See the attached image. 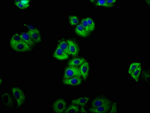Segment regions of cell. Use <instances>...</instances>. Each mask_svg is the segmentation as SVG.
Masks as SVG:
<instances>
[{"instance_id":"6da1fadb","label":"cell","mask_w":150,"mask_h":113,"mask_svg":"<svg viewBox=\"0 0 150 113\" xmlns=\"http://www.w3.org/2000/svg\"><path fill=\"white\" fill-rule=\"evenodd\" d=\"M11 92L14 98L17 103V107H19L24 105L25 101V96L22 90L17 87L11 89Z\"/></svg>"},{"instance_id":"7a4b0ae2","label":"cell","mask_w":150,"mask_h":113,"mask_svg":"<svg viewBox=\"0 0 150 113\" xmlns=\"http://www.w3.org/2000/svg\"><path fill=\"white\" fill-rule=\"evenodd\" d=\"M81 76L80 68L77 66H69L65 69L63 79H67L74 77Z\"/></svg>"},{"instance_id":"3957f363","label":"cell","mask_w":150,"mask_h":113,"mask_svg":"<svg viewBox=\"0 0 150 113\" xmlns=\"http://www.w3.org/2000/svg\"><path fill=\"white\" fill-rule=\"evenodd\" d=\"M66 102L63 99H59L54 103L52 109L55 112L63 113L66 110Z\"/></svg>"},{"instance_id":"277c9868","label":"cell","mask_w":150,"mask_h":113,"mask_svg":"<svg viewBox=\"0 0 150 113\" xmlns=\"http://www.w3.org/2000/svg\"><path fill=\"white\" fill-rule=\"evenodd\" d=\"M2 104L7 108H12L13 107L14 101L11 95L9 93L6 92L1 96Z\"/></svg>"},{"instance_id":"5b68a950","label":"cell","mask_w":150,"mask_h":113,"mask_svg":"<svg viewBox=\"0 0 150 113\" xmlns=\"http://www.w3.org/2000/svg\"><path fill=\"white\" fill-rule=\"evenodd\" d=\"M12 48L14 50L19 52H27L31 50L29 45L24 41L19 42Z\"/></svg>"},{"instance_id":"8992f818","label":"cell","mask_w":150,"mask_h":113,"mask_svg":"<svg viewBox=\"0 0 150 113\" xmlns=\"http://www.w3.org/2000/svg\"><path fill=\"white\" fill-rule=\"evenodd\" d=\"M111 101L106 98H97L95 99L92 103V107L95 108L104 105L111 104Z\"/></svg>"},{"instance_id":"52a82bcc","label":"cell","mask_w":150,"mask_h":113,"mask_svg":"<svg viewBox=\"0 0 150 113\" xmlns=\"http://www.w3.org/2000/svg\"><path fill=\"white\" fill-rule=\"evenodd\" d=\"M67 42L69 45L70 55H72L73 56H77L80 50V49L77 44L74 41L70 40H68Z\"/></svg>"},{"instance_id":"ba28073f","label":"cell","mask_w":150,"mask_h":113,"mask_svg":"<svg viewBox=\"0 0 150 113\" xmlns=\"http://www.w3.org/2000/svg\"><path fill=\"white\" fill-rule=\"evenodd\" d=\"M54 57L58 60H66L68 58L69 55L65 53L61 49V47L58 45L54 53Z\"/></svg>"},{"instance_id":"9c48e42d","label":"cell","mask_w":150,"mask_h":113,"mask_svg":"<svg viewBox=\"0 0 150 113\" xmlns=\"http://www.w3.org/2000/svg\"><path fill=\"white\" fill-rule=\"evenodd\" d=\"M63 82L64 84L70 85H79L82 84V79L81 77H75L67 79H64Z\"/></svg>"},{"instance_id":"30bf717a","label":"cell","mask_w":150,"mask_h":113,"mask_svg":"<svg viewBox=\"0 0 150 113\" xmlns=\"http://www.w3.org/2000/svg\"><path fill=\"white\" fill-rule=\"evenodd\" d=\"M111 104H108L100 106V107L90 108L89 110V112L93 113H105L108 112L111 108Z\"/></svg>"},{"instance_id":"8fae6325","label":"cell","mask_w":150,"mask_h":113,"mask_svg":"<svg viewBox=\"0 0 150 113\" xmlns=\"http://www.w3.org/2000/svg\"><path fill=\"white\" fill-rule=\"evenodd\" d=\"M80 68L81 74L84 80H86L89 74V66L88 63L85 61L82 65Z\"/></svg>"},{"instance_id":"7c38bea8","label":"cell","mask_w":150,"mask_h":113,"mask_svg":"<svg viewBox=\"0 0 150 113\" xmlns=\"http://www.w3.org/2000/svg\"><path fill=\"white\" fill-rule=\"evenodd\" d=\"M20 37L22 40L29 45L31 47H34L35 43L32 40L31 37L28 33H23L20 35Z\"/></svg>"},{"instance_id":"4fadbf2b","label":"cell","mask_w":150,"mask_h":113,"mask_svg":"<svg viewBox=\"0 0 150 113\" xmlns=\"http://www.w3.org/2000/svg\"><path fill=\"white\" fill-rule=\"evenodd\" d=\"M89 100V98L88 97H82L73 100L72 103L79 105L81 106H84L87 105Z\"/></svg>"},{"instance_id":"5bb4252c","label":"cell","mask_w":150,"mask_h":113,"mask_svg":"<svg viewBox=\"0 0 150 113\" xmlns=\"http://www.w3.org/2000/svg\"><path fill=\"white\" fill-rule=\"evenodd\" d=\"M86 60L82 58H75L71 60H70L68 63V65L69 66H80L81 65L85 62Z\"/></svg>"},{"instance_id":"9a60e30c","label":"cell","mask_w":150,"mask_h":113,"mask_svg":"<svg viewBox=\"0 0 150 113\" xmlns=\"http://www.w3.org/2000/svg\"><path fill=\"white\" fill-rule=\"evenodd\" d=\"M75 32L78 35L82 37H86L88 36V33H87L86 31L83 28L81 24H79L75 28Z\"/></svg>"},{"instance_id":"2e32d148","label":"cell","mask_w":150,"mask_h":113,"mask_svg":"<svg viewBox=\"0 0 150 113\" xmlns=\"http://www.w3.org/2000/svg\"><path fill=\"white\" fill-rule=\"evenodd\" d=\"M29 35L35 43H39L41 41V37L40 33L29 31L28 32Z\"/></svg>"},{"instance_id":"e0dca14e","label":"cell","mask_w":150,"mask_h":113,"mask_svg":"<svg viewBox=\"0 0 150 113\" xmlns=\"http://www.w3.org/2000/svg\"><path fill=\"white\" fill-rule=\"evenodd\" d=\"M23 41L20 37V35L16 34L13 36L10 39V46L12 48L19 42Z\"/></svg>"},{"instance_id":"ac0fdd59","label":"cell","mask_w":150,"mask_h":113,"mask_svg":"<svg viewBox=\"0 0 150 113\" xmlns=\"http://www.w3.org/2000/svg\"><path fill=\"white\" fill-rule=\"evenodd\" d=\"M61 49L68 55H70V50H69V47L67 41L62 40L59 42L58 45Z\"/></svg>"},{"instance_id":"d6986e66","label":"cell","mask_w":150,"mask_h":113,"mask_svg":"<svg viewBox=\"0 0 150 113\" xmlns=\"http://www.w3.org/2000/svg\"><path fill=\"white\" fill-rule=\"evenodd\" d=\"M141 70H142V66H140L130 74L133 79L137 82L139 81V77L140 76Z\"/></svg>"},{"instance_id":"ffe728a7","label":"cell","mask_w":150,"mask_h":113,"mask_svg":"<svg viewBox=\"0 0 150 113\" xmlns=\"http://www.w3.org/2000/svg\"><path fill=\"white\" fill-rule=\"evenodd\" d=\"M79 112V107L74 105H70L68 106L65 112L66 113H77Z\"/></svg>"},{"instance_id":"44dd1931","label":"cell","mask_w":150,"mask_h":113,"mask_svg":"<svg viewBox=\"0 0 150 113\" xmlns=\"http://www.w3.org/2000/svg\"><path fill=\"white\" fill-rule=\"evenodd\" d=\"M140 66H141L140 63L134 62L130 64V67H129V69H128V73L130 74V73L133 72V71L137 69Z\"/></svg>"},{"instance_id":"7402d4cb","label":"cell","mask_w":150,"mask_h":113,"mask_svg":"<svg viewBox=\"0 0 150 113\" xmlns=\"http://www.w3.org/2000/svg\"><path fill=\"white\" fill-rule=\"evenodd\" d=\"M96 6H104L106 7H111L114 6V5L109 4L106 1H97L95 3Z\"/></svg>"},{"instance_id":"603a6c76","label":"cell","mask_w":150,"mask_h":113,"mask_svg":"<svg viewBox=\"0 0 150 113\" xmlns=\"http://www.w3.org/2000/svg\"><path fill=\"white\" fill-rule=\"evenodd\" d=\"M85 19L87 24L90 28L91 31L93 32L95 29V24L94 22L93 21V19L90 17L87 18Z\"/></svg>"},{"instance_id":"cb8c5ba5","label":"cell","mask_w":150,"mask_h":113,"mask_svg":"<svg viewBox=\"0 0 150 113\" xmlns=\"http://www.w3.org/2000/svg\"><path fill=\"white\" fill-rule=\"evenodd\" d=\"M69 19L70 24L72 25H76L79 23V20L76 16H70Z\"/></svg>"},{"instance_id":"d4e9b609","label":"cell","mask_w":150,"mask_h":113,"mask_svg":"<svg viewBox=\"0 0 150 113\" xmlns=\"http://www.w3.org/2000/svg\"><path fill=\"white\" fill-rule=\"evenodd\" d=\"M81 24L83 26L84 29L86 31L87 33H88V34H89L91 31L89 25L87 24L85 19H83L82 20Z\"/></svg>"},{"instance_id":"484cf974","label":"cell","mask_w":150,"mask_h":113,"mask_svg":"<svg viewBox=\"0 0 150 113\" xmlns=\"http://www.w3.org/2000/svg\"><path fill=\"white\" fill-rule=\"evenodd\" d=\"M117 112V103L114 102L112 104L111 110L110 113Z\"/></svg>"},{"instance_id":"4316f807","label":"cell","mask_w":150,"mask_h":113,"mask_svg":"<svg viewBox=\"0 0 150 113\" xmlns=\"http://www.w3.org/2000/svg\"><path fill=\"white\" fill-rule=\"evenodd\" d=\"M15 4L16 5L17 7L20 9H24L27 8V7H26L25 5L21 3L20 1H16Z\"/></svg>"},{"instance_id":"83f0119b","label":"cell","mask_w":150,"mask_h":113,"mask_svg":"<svg viewBox=\"0 0 150 113\" xmlns=\"http://www.w3.org/2000/svg\"><path fill=\"white\" fill-rule=\"evenodd\" d=\"M27 28L29 29V31H30L40 33L39 31L33 25H28Z\"/></svg>"},{"instance_id":"f1b7e54d","label":"cell","mask_w":150,"mask_h":113,"mask_svg":"<svg viewBox=\"0 0 150 113\" xmlns=\"http://www.w3.org/2000/svg\"><path fill=\"white\" fill-rule=\"evenodd\" d=\"M143 76L145 80L147 82H149V72H144L143 73Z\"/></svg>"},{"instance_id":"f546056e","label":"cell","mask_w":150,"mask_h":113,"mask_svg":"<svg viewBox=\"0 0 150 113\" xmlns=\"http://www.w3.org/2000/svg\"><path fill=\"white\" fill-rule=\"evenodd\" d=\"M20 2L25 5L27 8L29 6V3L30 1H28V0H24V1H20Z\"/></svg>"},{"instance_id":"4dcf8cb0","label":"cell","mask_w":150,"mask_h":113,"mask_svg":"<svg viewBox=\"0 0 150 113\" xmlns=\"http://www.w3.org/2000/svg\"><path fill=\"white\" fill-rule=\"evenodd\" d=\"M106 1L107 3L111 5H114V3L117 2V1H109V0H106Z\"/></svg>"},{"instance_id":"1f68e13d","label":"cell","mask_w":150,"mask_h":113,"mask_svg":"<svg viewBox=\"0 0 150 113\" xmlns=\"http://www.w3.org/2000/svg\"><path fill=\"white\" fill-rule=\"evenodd\" d=\"M81 112L82 113H87V112L86 110H85V109H84V108H83V106H82L81 108Z\"/></svg>"}]
</instances>
